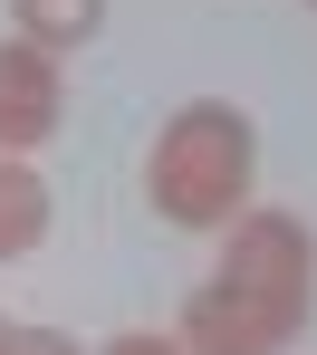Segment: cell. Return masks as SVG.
Instances as JSON below:
<instances>
[{
  "instance_id": "4",
  "label": "cell",
  "mask_w": 317,
  "mask_h": 355,
  "mask_svg": "<svg viewBox=\"0 0 317 355\" xmlns=\"http://www.w3.org/2000/svg\"><path fill=\"white\" fill-rule=\"evenodd\" d=\"M10 19H19V39L29 49H87L96 29H106V0H10Z\"/></svg>"
},
{
  "instance_id": "5",
  "label": "cell",
  "mask_w": 317,
  "mask_h": 355,
  "mask_svg": "<svg viewBox=\"0 0 317 355\" xmlns=\"http://www.w3.org/2000/svg\"><path fill=\"white\" fill-rule=\"evenodd\" d=\"M39 231H49V182L29 173V164H10V154H0V259L39 250Z\"/></svg>"
},
{
  "instance_id": "1",
  "label": "cell",
  "mask_w": 317,
  "mask_h": 355,
  "mask_svg": "<svg viewBox=\"0 0 317 355\" xmlns=\"http://www.w3.org/2000/svg\"><path fill=\"white\" fill-rule=\"evenodd\" d=\"M317 307V240L298 211H241L221 231V269L183 297V355H289Z\"/></svg>"
},
{
  "instance_id": "2",
  "label": "cell",
  "mask_w": 317,
  "mask_h": 355,
  "mask_svg": "<svg viewBox=\"0 0 317 355\" xmlns=\"http://www.w3.org/2000/svg\"><path fill=\"white\" fill-rule=\"evenodd\" d=\"M250 173H259V135L231 96H192L144 154V192L173 231H231L250 211Z\"/></svg>"
},
{
  "instance_id": "8",
  "label": "cell",
  "mask_w": 317,
  "mask_h": 355,
  "mask_svg": "<svg viewBox=\"0 0 317 355\" xmlns=\"http://www.w3.org/2000/svg\"><path fill=\"white\" fill-rule=\"evenodd\" d=\"M0 346H10V317H0Z\"/></svg>"
},
{
  "instance_id": "9",
  "label": "cell",
  "mask_w": 317,
  "mask_h": 355,
  "mask_svg": "<svg viewBox=\"0 0 317 355\" xmlns=\"http://www.w3.org/2000/svg\"><path fill=\"white\" fill-rule=\"evenodd\" d=\"M308 10H317V0H308Z\"/></svg>"
},
{
  "instance_id": "3",
  "label": "cell",
  "mask_w": 317,
  "mask_h": 355,
  "mask_svg": "<svg viewBox=\"0 0 317 355\" xmlns=\"http://www.w3.org/2000/svg\"><path fill=\"white\" fill-rule=\"evenodd\" d=\"M67 116V77L49 49H29V39H10L0 49V154H29V144H49Z\"/></svg>"
},
{
  "instance_id": "7",
  "label": "cell",
  "mask_w": 317,
  "mask_h": 355,
  "mask_svg": "<svg viewBox=\"0 0 317 355\" xmlns=\"http://www.w3.org/2000/svg\"><path fill=\"white\" fill-rule=\"evenodd\" d=\"M96 355H183V336H144V327H126V336H106Z\"/></svg>"
},
{
  "instance_id": "6",
  "label": "cell",
  "mask_w": 317,
  "mask_h": 355,
  "mask_svg": "<svg viewBox=\"0 0 317 355\" xmlns=\"http://www.w3.org/2000/svg\"><path fill=\"white\" fill-rule=\"evenodd\" d=\"M0 355H77V346H67L58 327H10V346H0Z\"/></svg>"
}]
</instances>
